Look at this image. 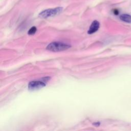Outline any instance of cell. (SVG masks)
I'll return each instance as SVG.
<instances>
[{
	"mask_svg": "<svg viewBox=\"0 0 131 131\" xmlns=\"http://www.w3.org/2000/svg\"><path fill=\"white\" fill-rule=\"evenodd\" d=\"M70 45L60 42H53L48 45L46 49L52 52H59L66 50L70 48Z\"/></svg>",
	"mask_w": 131,
	"mask_h": 131,
	"instance_id": "obj_1",
	"label": "cell"
},
{
	"mask_svg": "<svg viewBox=\"0 0 131 131\" xmlns=\"http://www.w3.org/2000/svg\"><path fill=\"white\" fill-rule=\"evenodd\" d=\"M62 11V7H57L55 8L45 10L39 14V16L41 18H48L53 16L60 13Z\"/></svg>",
	"mask_w": 131,
	"mask_h": 131,
	"instance_id": "obj_2",
	"label": "cell"
},
{
	"mask_svg": "<svg viewBox=\"0 0 131 131\" xmlns=\"http://www.w3.org/2000/svg\"><path fill=\"white\" fill-rule=\"evenodd\" d=\"M46 86L45 83L40 81H32L28 84V89L31 91L37 90Z\"/></svg>",
	"mask_w": 131,
	"mask_h": 131,
	"instance_id": "obj_3",
	"label": "cell"
},
{
	"mask_svg": "<svg viewBox=\"0 0 131 131\" xmlns=\"http://www.w3.org/2000/svg\"><path fill=\"white\" fill-rule=\"evenodd\" d=\"M99 26H100V24L99 23V21H98L97 20H94L92 23L91 24L89 29L88 31V34H93L95 32H96L99 28Z\"/></svg>",
	"mask_w": 131,
	"mask_h": 131,
	"instance_id": "obj_4",
	"label": "cell"
},
{
	"mask_svg": "<svg viewBox=\"0 0 131 131\" xmlns=\"http://www.w3.org/2000/svg\"><path fill=\"white\" fill-rule=\"evenodd\" d=\"M120 19L123 21L130 23H131V15L128 14H123L120 15Z\"/></svg>",
	"mask_w": 131,
	"mask_h": 131,
	"instance_id": "obj_5",
	"label": "cell"
},
{
	"mask_svg": "<svg viewBox=\"0 0 131 131\" xmlns=\"http://www.w3.org/2000/svg\"><path fill=\"white\" fill-rule=\"evenodd\" d=\"M36 30H37V29H36V28L35 27H34H34H31V28L30 29V30L28 31V34H29V35H33V34H35V33L36 32Z\"/></svg>",
	"mask_w": 131,
	"mask_h": 131,
	"instance_id": "obj_6",
	"label": "cell"
},
{
	"mask_svg": "<svg viewBox=\"0 0 131 131\" xmlns=\"http://www.w3.org/2000/svg\"><path fill=\"white\" fill-rule=\"evenodd\" d=\"M114 14H118V11L117 10H115V11H114Z\"/></svg>",
	"mask_w": 131,
	"mask_h": 131,
	"instance_id": "obj_7",
	"label": "cell"
}]
</instances>
